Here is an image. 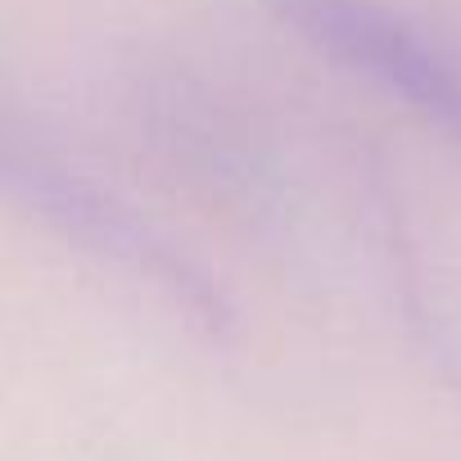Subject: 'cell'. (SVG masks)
I'll return each instance as SVG.
<instances>
[{"mask_svg": "<svg viewBox=\"0 0 461 461\" xmlns=\"http://www.w3.org/2000/svg\"><path fill=\"white\" fill-rule=\"evenodd\" d=\"M308 50L461 145V50L384 0H258Z\"/></svg>", "mask_w": 461, "mask_h": 461, "instance_id": "7a4b0ae2", "label": "cell"}, {"mask_svg": "<svg viewBox=\"0 0 461 461\" xmlns=\"http://www.w3.org/2000/svg\"><path fill=\"white\" fill-rule=\"evenodd\" d=\"M0 203L32 217L68 249L158 294L185 326L203 330L208 339H226L236 330V303L194 254H185L118 190L10 118H0Z\"/></svg>", "mask_w": 461, "mask_h": 461, "instance_id": "6da1fadb", "label": "cell"}]
</instances>
